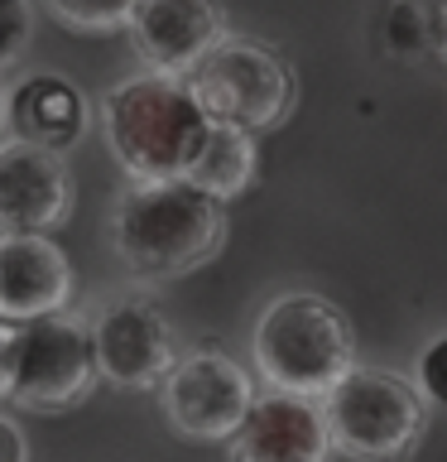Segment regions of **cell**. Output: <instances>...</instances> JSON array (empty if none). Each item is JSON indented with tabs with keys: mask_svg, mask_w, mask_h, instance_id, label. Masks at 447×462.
Wrapping results in <instances>:
<instances>
[{
	"mask_svg": "<svg viewBox=\"0 0 447 462\" xmlns=\"http://www.w3.org/2000/svg\"><path fill=\"white\" fill-rule=\"evenodd\" d=\"M115 251L135 274L150 280H173L187 274L222 251L226 212L222 198L193 179H135V188L121 198L111 222Z\"/></svg>",
	"mask_w": 447,
	"mask_h": 462,
	"instance_id": "1",
	"label": "cell"
},
{
	"mask_svg": "<svg viewBox=\"0 0 447 462\" xmlns=\"http://www.w3.org/2000/svg\"><path fill=\"white\" fill-rule=\"evenodd\" d=\"M212 116L178 72H135L101 101V130L130 179H178L193 164Z\"/></svg>",
	"mask_w": 447,
	"mask_h": 462,
	"instance_id": "2",
	"label": "cell"
},
{
	"mask_svg": "<svg viewBox=\"0 0 447 462\" xmlns=\"http://www.w3.org/2000/svg\"><path fill=\"white\" fill-rule=\"evenodd\" d=\"M251 356L274 390L323 395L346 366H356V337L337 303L317 294H284L260 313Z\"/></svg>",
	"mask_w": 447,
	"mask_h": 462,
	"instance_id": "3",
	"label": "cell"
},
{
	"mask_svg": "<svg viewBox=\"0 0 447 462\" xmlns=\"http://www.w3.org/2000/svg\"><path fill=\"white\" fill-rule=\"evenodd\" d=\"M187 92L212 121L241 130H274L294 111V72L274 49L255 39L222 34L193 68L183 72Z\"/></svg>",
	"mask_w": 447,
	"mask_h": 462,
	"instance_id": "4",
	"label": "cell"
},
{
	"mask_svg": "<svg viewBox=\"0 0 447 462\" xmlns=\"http://www.w3.org/2000/svg\"><path fill=\"white\" fill-rule=\"evenodd\" d=\"M323 419L332 448L351 457H399L409 453L424 433V395L395 371H370V366H346L323 395Z\"/></svg>",
	"mask_w": 447,
	"mask_h": 462,
	"instance_id": "5",
	"label": "cell"
},
{
	"mask_svg": "<svg viewBox=\"0 0 447 462\" xmlns=\"http://www.w3.org/2000/svg\"><path fill=\"white\" fill-rule=\"evenodd\" d=\"M10 352H14L10 400H20L24 410L39 414L78 410L101 375L92 328H82L78 318H63V309L10 323Z\"/></svg>",
	"mask_w": 447,
	"mask_h": 462,
	"instance_id": "6",
	"label": "cell"
},
{
	"mask_svg": "<svg viewBox=\"0 0 447 462\" xmlns=\"http://www.w3.org/2000/svg\"><path fill=\"white\" fill-rule=\"evenodd\" d=\"M255 400V385L245 366H236L222 352H187L173 356V366L159 381L164 419L183 439L197 443H226Z\"/></svg>",
	"mask_w": 447,
	"mask_h": 462,
	"instance_id": "7",
	"label": "cell"
},
{
	"mask_svg": "<svg viewBox=\"0 0 447 462\" xmlns=\"http://www.w3.org/2000/svg\"><path fill=\"white\" fill-rule=\"evenodd\" d=\"M92 346H96V371L111 385L150 390L164 381V371L178 356L169 318L150 299H115L96 313L92 323Z\"/></svg>",
	"mask_w": 447,
	"mask_h": 462,
	"instance_id": "8",
	"label": "cell"
},
{
	"mask_svg": "<svg viewBox=\"0 0 447 462\" xmlns=\"http://www.w3.org/2000/svg\"><path fill=\"white\" fill-rule=\"evenodd\" d=\"M226 443L241 462H317L332 453L317 395H294V390L274 385L269 395L251 400V410Z\"/></svg>",
	"mask_w": 447,
	"mask_h": 462,
	"instance_id": "9",
	"label": "cell"
},
{
	"mask_svg": "<svg viewBox=\"0 0 447 462\" xmlns=\"http://www.w3.org/2000/svg\"><path fill=\"white\" fill-rule=\"evenodd\" d=\"M72 208V173L63 150L34 140L0 144V231H53Z\"/></svg>",
	"mask_w": 447,
	"mask_h": 462,
	"instance_id": "10",
	"label": "cell"
},
{
	"mask_svg": "<svg viewBox=\"0 0 447 462\" xmlns=\"http://www.w3.org/2000/svg\"><path fill=\"white\" fill-rule=\"evenodd\" d=\"M72 265L49 231H0V323L68 309Z\"/></svg>",
	"mask_w": 447,
	"mask_h": 462,
	"instance_id": "11",
	"label": "cell"
},
{
	"mask_svg": "<svg viewBox=\"0 0 447 462\" xmlns=\"http://www.w3.org/2000/svg\"><path fill=\"white\" fill-rule=\"evenodd\" d=\"M125 24L144 63L154 72H178V78L226 34L216 0H135Z\"/></svg>",
	"mask_w": 447,
	"mask_h": 462,
	"instance_id": "12",
	"label": "cell"
},
{
	"mask_svg": "<svg viewBox=\"0 0 447 462\" xmlns=\"http://www.w3.org/2000/svg\"><path fill=\"white\" fill-rule=\"evenodd\" d=\"M5 121L14 125L20 140L49 144V150H68V144L82 135L87 111H82L78 87L68 78H58V72H34V78H24L5 97Z\"/></svg>",
	"mask_w": 447,
	"mask_h": 462,
	"instance_id": "13",
	"label": "cell"
},
{
	"mask_svg": "<svg viewBox=\"0 0 447 462\" xmlns=\"http://www.w3.org/2000/svg\"><path fill=\"white\" fill-rule=\"evenodd\" d=\"M183 179H193L197 188H207V193L222 198V202L245 193V183L255 179V140H251V130L212 121Z\"/></svg>",
	"mask_w": 447,
	"mask_h": 462,
	"instance_id": "14",
	"label": "cell"
},
{
	"mask_svg": "<svg viewBox=\"0 0 447 462\" xmlns=\"http://www.w3.org/2000/svg\"><path fill=\"white\" fill-rule=\"evenodd\" d=\"M53 14L72 29H121L135 0H49Z\"/></svg>",
	"mask_w": 447,
	"mask_h": 462,
	"instance_id": "15",
	"label": "cell"
},
{
	"mask_svg": "<svg viewBox=\"0 0 447 462\" xmlns=\"http://www.w3.org/2000/svg\"><path fill=\"white\" fill-rule=\"evenodd\" d=\"M29 29H34V14H29V0H0V68L20 63Z\"/></svg>",
	"mask_w": 447,
	"mask_h": 462,
	"instance_id": "16",
	"label": "cell"
},
{
	"mask_svg": "<svg viewBox=\"0 0 447 462\" xmlns=\"http://www.w3.org/2000/svg\"><path fill=\"white\" fill-rule=\"evenodd\" d=\"M418 390H424V400L447 410V332L433 337L424 346V356H418Z\"/></svg>",
	"mask_w": 447,
	"mask_h": 462,
	"instance_id": "17",
	"label": "cell"
},
{
	"mask_svg": "<svg viewBox=\"0 0 447 462\" xmlns=\"http://www.w3.org/2000/svg\"><path fill=\"white\" fill-rule=\"evenodd\" d=\"M29 448H24V433L10 424V419H0V462H24Z\"/></svg>",
	"mask_w": 447,
	"mask_h": 462,
	"instance_id": "18",
	"label": "cell"
},
{
	"mask_svg": "<svg viewBox=\"0 0 447 462\" xmlns=\"http://www.w3.org/2000/svg\"><path fill=\"white\" fill-rule=\"evenodd\" d=\"M14 385V352H10V328H0V400H10Z\"/></svg>",
	"mask_w": 447,
	"mask_h": 462,
	"instance_id": "19",
	"label": "cell"
},
{
	"mask_svg": "<svg viewBox=\"0 0 447 462\" xmlns=\"http://www.w3.org/2000/svg\"><path fill=\"white\" fill-rule=\"evenodd\" d=\"M433 43H438L442 58H447V5H442L438 14H433Z\"/></svg>",
	"mask_w": 447,
	"mask_h": 462,
	"instance_id": "20",
	"label": "cell"
},
{
	"mask_svg": "<svg viewBox=\"0 0 447 462\" xmlns=\"http://www.w3.org/2000/svg\"><path fill=\"white\" fill-rule=\"evenodd\" d=\"M5 97L10 92H5V82H0V130H5Z\"/></svg>",
	"mask_w": 447,
	"mask_h": 462,
	"instance_id": "21",
	"label": "cell"
}]
</instances>
